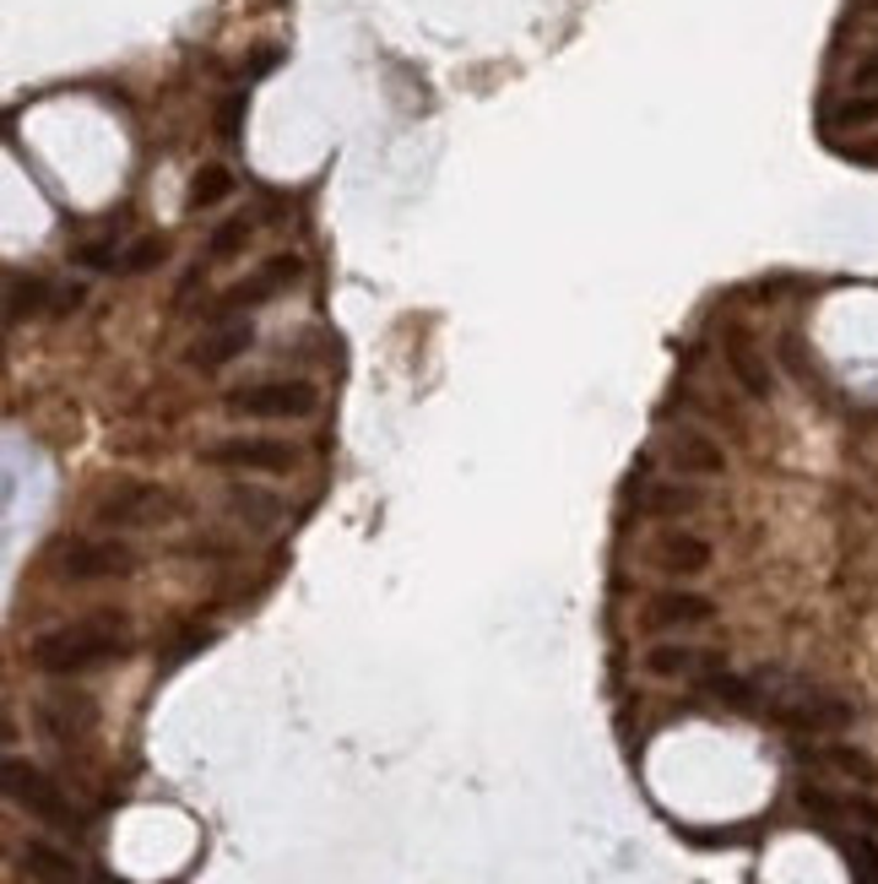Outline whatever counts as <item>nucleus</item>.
Returning <instances> with one entry per match:
<instances>
[{
	"instance_id": "nucleus-10",
	"label": "nucleus",
	"mask_w": 878,
	"mask_h": 884,
	"mask_svg": "<svg viewBox=\"0 0 878 884\" xmlns=\"http://www.w3.org/2000/svg\"><path fill=\"white\" fill-rule=\"evenodd\" d=\"M667 461L678 472H689V478H722L727 472V450L711 435H700V429H673L667 435Z\"/></svg>"
},
{
	"instance_id": "nucleus-8",
	"label": "nucleus",
	"mask_w": 878,
	"mask_h": 884,
	"mask_svg": "<svg viewBox=\"0 0 878 884\" xmlns=\"http://www.w3.org/2000/svg\"><path fill=\"white\" fill-rule=\"evenodd\" d=\"M304 267H298V256H272L261 272H250L245 283H234L228 294H217L206 309L212 315H234V309H250V304H266V298H277L283 288H288L293 278H298Z\"/></svg>"
},
{
	"instance_id": "nucleus-13",
	"label": "nucleus",
	"mask_w": 878,
	"mask_h": 884,
	"mask_svg": "<svg viewBox=\"0 0 878 884\" xmlns=\"http://www.w3.org/2000/svg\"><path fill=\"white\" fill-rule=\"evenodd\" d=\"M722 353H727V369L737 375V386H743L748 397H770V391H775V375H770L764 353L748 342V331H737V326H732L727 337H722Z\"/></svg>"
},
{
	"instance_id": "nucleus-16",
	"label": "nucleus",
	"mask_w": 878,
	"mask_h": 884,
	"mask_svg": "<svg viewBox=\"0 0 878 884\" xmlns=\"http://www.w3.org/2000/svg\"><path fill=\"white\" fill-rule=\"evenodd\" d=\"M716 618V602L700 597V591H662L651 602V624L662 629H695V624H711Z\"/></svg>"
},
{
	"instance_id": "nucleus-23",
	"label": "nucleus",
	"mask_w": 878,
	"mask_h": 884,
	"mask_svg": "<svg viewBox=\"0 0 878 884\" xmlns=\"http://www.w3.org/2000/svg\"><path fill=\"white\" fill-rule=\"evenodd\" d=\"M245 239H250V217H228V223L212 234V250H206V256H212V261H228V256L245 250Z\"/></svg>"
},
{
	"instance_id": "nucleus-9",
	"label": "nucleus",
	"mask_w": 878,
	"mask_h": 884,
	"mask_svg": "<svg viewBox=\"0 0 878 884\" xmlns=\"http://www.w3.org/2000/svg\"><path fill=\"white\" fill-rule=\"evenodd\" d=\"M797 798H803V809H808L814 820H824V825H863V830H878V809L868 803V798H857V792L803 787Z\"/></svg>"
},
{
	"instance_id": "nucleus-21",
	"label": "nucleus",
	"mask_w": 878,
	"mask_h": 884,
	"mask_svg": "<svg viewBox=\"0 0 878 884\" xmlns=\"http://www.w3.org/2000/svg\"><path fill=\"white\" fill-rule=\"evenodd\" d=\"M228 190H234L228 168H223V163H206V168H201V174L190 179V207H195V212H201V207H217V201H223Z\"/></svg>"
},
{
	"instance_id": "nucleus-19",
	"label": "nucleus",
	"mask_w": 878,
	"mask_h": 884,
	"mask_svg": "<svg viewBox=\"0 0 878 884\" xmlns=\"http://www.w3.org/2000/svg\"><path fill=\"white\" fill-rule=\"evenodd\" d=\"M700 505H705V494L695 483H651L645 488V510H656V516H689Z\"/></svg>"
},
{
	"instance_id": "nucleus-18",
	"label": "nucleus",
	"mask_w": 878,
	"mask_h": 884,
	"mask_svg": "<svg viewBox=\"0 0 878 884\" xmlns=\"http://www.w3.org/2000/svg\"><path fill=\"white\" fill-rule=\"evenodd\" d=\"M819 765L835 770V776H846V781H857V787H874L878 781V765L863 749H852V743H824L819 749Z\"/></svg>"
},
{
	"instance_id": "nucleus-27",
	"label": "nucleus",
	"mask_w": 878,
	"mask_h": 884,
	"mask_svg": "<svg viewBox=\"0 0 878 884\" xmlns=\"http://www.w3.org/2000/svg\"><path fill=\"white\" fill-rule=\"evenodd\" d=\"M239 115H245V98H228L223 104V137H239Z\"/></svg>"
},
{
	"instance_id": "nucleus-15",
	"label": "nucleus",
	"mask_w": 878,
	"mask_h": 884,
	"mask_svg": "<svg viewBox=\"0 0 878 884\" xmlns=\"http://www.w3.org/2000/svg\"><path fill=\"white\" fill-rule=\"evenodd\" d=\"M22 874L33 884H87L82 863H76L71 852L49 847V841H27V847H22Z\"/></svg>"
},
{
	"instance_id": "nucleus-2",
	"label": "nucleus",
	"mask_w": 878,
	"mask_h": 884,
	"mask_svg": "<svg viewBox=\"0 0 878 884\" xmlns=\"http://www.w3.org/2000/svg\"><path fill=\"white\" fill-rule=\"evenodd\" d=\"M5 798L16 803V809H27V814H38L44 825H60V830H71L76 825V809H71V798L60 792V781H49L38 765H27V759H5Z\"/></svg>"
},
{
	"instance_id": "nucleus-7",
	"label": "nucleus",
	"mask_w": 878,
	"mask_h": 884,
	"mask_svg": "<svg viewBox=\"0 0 878 884\" xmlns=\"http://www.w3.org/2000/svg\"><path fill=\"white\" fill-rule=\"evenodd\" d=\"M137 570V549L104 538V543H71L60 554V576L71 581H115V576H131Z\"/></svg>"
},
{
	"instance_id": "nucleus-11",
	"label": "nucleus",
	"mask_w": 878,
	"mask_h": 884,
	"mask_svg": "<svg viewBox=\"0 0 878 884\" xmlns=\"http://www.w3.org/2000/svg\"><path fill=\"white\" fill-rule=\"evenodd\" d=\"M716 668H722L716 651L684 646V640H662V646L645 651V673H656V679H705V673H716Z\"/></svg>"
},
{
	"instance_id": "nucleus-26",
	"label": "nucleus",
	"mask_w": 878,
	"mask_h": 884,
	"mask_svg": "<svg viewBox=\"0 0 878 884\" xmlns=\"http://www.w3.org/2000/svg\"><path fill=\"white\" fill-rule=\"evenodd\" d=\"M852 87H857V93H878V55H868V60L852 71Z\"/></svg>"
},
{
	"instance_id": "nucleus-6",
	"label": "nucleus",
	"mask_w": 878,
	"mask_h": 884,
	"mask_svg": "<svg viewBox=\"0 0 878 884\" xmlns=\"http://www.w3.org/2000/svg\"><path fill=\"white\" fill-rule=\"evenodd\" d=\"M93 717H98V706L87 700V695H76V689H55V695H44L38 706H33V722H38V733L49 738V743H76V738L93 733Z\"/></svg>"
},
{
	"instance_id": "nucleus-22",
	"label": "nucleus",
	"mask_w": 878,
	"mask_h": 884,
	"mask_svg": "<svg viewBox=\"0 0 878 884\" xmlns=\"http://www.w3.org/2000/svg\"><path fill=\"white\" fill-rule=\"evenodd\" d=\"M38 304H44L38 278H11V288H5V320L11 326H22V315H38Z\"/></svg>"
},
{
	"instance_id": "nucleus-12",
	"label": "nucleus",
	"mask_w": 878,
	"mask_h": 884,
	"mask_svg": "<svg viewBox=\"0 0 878 884\" xmlns=\"http://www.w3.org/2000/svg\"><path fill=\"white\" fill-rule=\"evenodd\" d=\"M256 342V331H250V320H228V326H217V331H206L185 358H190V369H201V375H212V369H223V364H234L245 347Z\"/></svg>"
},
{
	"instance_id": "nucleus-14",
	"label": "nucleus",
	"mask_w": 878,
	"mask_h": 884,
	"mask_svg": "<svg viewBox=\"0 0 878 884\" xmlns=\"http://www.w3.org/2000/svg\"><path fill=\"white\" fill-rule=\"evenodd\" d=\"M711 543L705 538H695V532H667L662 543H656V565L667 570V576H678V581H689V576H705L711 570Z\"/></svg>"
},
{
	"instance_id": "nucleus-3",
	"label": "nucleus",
	"mask_w": 878,
	"mask_h": 884,
	"mask_svg": "<svg viewBox=\"0 0 878 884\" xmlns=\"http://www.w3.org/2000/svg\"><path fill=\"white\" fill-rule=\"evenodd\" d=\"M228 413L245 419H304L315 413V386L309 380H256L228 391Z\"/></svg>"
},
{
	"instance_id": "nucleus-24",
	"label": "nucleus",
	"mask_w": 878,
	"mask_h": 884,
	"mask_svg": "<svg viewBox=\"0 0 878 884\" xmlns=\"http://www.w3.org/2000/svg\"><path fill=\"white\" fill-rule=\"evenodd\" d=\"M163 256H168V245H163V239H137V245L120 256V272H126V278L152 272V267H163Z\"/></svg>"
},
{
	"instance_id": "nucleus-17",
	"label": "nucleus",
	"mask_w": 878,
	"mask_h": 884,
	"mask_svg": "<svg viewBox=\"0 0 878 884\" xmlns=\"http://www.w3.org/2000/svg\"><path fill=\"white\" fill-rule=\"evenodd\" d=\"M228 516H239V521H250V527H277L283 521V499L277 494H266V488H234L228 494Z\"/></svg>"
},
{
	"instance_id": "nucleus-5",
	"label": "nucleus",
	"mask_w": 878,
	"mask_h": 884,
	"mask_svg": "<svg viewBox=\"0 0 878 884\" xmlns=\"http://www.w3.org/2000/svg\"><path fill=\"white\" fill-rule=\"evenodd\" d=\"M174 505H168V488H157V483H115L109 494H104V505H98V521L104 527H152V521H163Z\"/></svg>"
},
{
	"instance_id": "nucleus-1",
	"label": "nucleus",
	"mask_w": 878,
	"mask_h": 884,
	"mask_svg": "<svg viewBox=\"0 0 878 884\" xmlns=\"http://www.w3.org/2000/svg\"><path fill=\"white\" fill-rule=\"evenodd\" d=\"M115 657H120V618H82V624H66V629H49L33 640V662L60 679L104 668Z\"/></svg>"
},
{
	"instance_id": "nucleus-4",
	"label": "nucleus",
	"mask_w": 878,
	"mask_h": 884,
	"mask_svg": "<svg viewBox=\"0 0 878 884\" xmlns=\"http://www.w3.org/2000/svg\"><path fill=\"white\" fill-rule=\"evenodd\" d=\"M206 461L239 467V472H288L298 456H293L288 440H272V435H228V440L206 445Z\"/></svg>"
},
{
	"instance_id": "nucleus-20",
	"label": "nucleus",
	"mask_w": 878,
	"mask_h": 884,
	"mask_svg": "<svg viewBox=\"0 0 878 884\" xmlns=\"http://www.w3.org/2000/svg\"><path fill=\"white\" fill-rule=\"evenodd\" d=\"M830 126H835V131H863V126H878V93L841 98V104L830 109Z\"/></svg>"
},
{
	"instance_id": "nucleus-28",
	"label": "nucleus",
	"mask_w": 878,
	"mask_h": 884,
	"mask_svg": "<svg viewBox=\"0 0 878 884\" xmlns=\"http://www.w3.org/2000/svg\"><path fill=\"white\" fill-rule=\"evenodd\" d=\"M868 11H874V16H878V0H868Z\"/></svg>"
},
{
	"instance_id": "nucleus-25",
	"label": "nucleus",
	"mask_w": 878,
	"mask_h": 884,
	"mask_svg": "<svg viewBox=\"0 0 878 884\" xmlns=\"http://www.w3.org/2000/svg\"><path fill=\"white\" fill-rule=\"evenodd\" d=\"M120 245L115 239H93V245H82V267H93V272H120Z\"/></svg>"
}]
</instances>
